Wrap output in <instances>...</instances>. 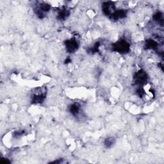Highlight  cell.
<instances>
[{
    "label": "cell",
    "mask_w": 164,
    "mask_h": 164,
    "mask_svg": "<svg viewBox=\"0 0 164 164\" xmlns=\"http://www.w3.org/2000/svg\"><path fill=\"white\" fill-rule=\"evenodd\" d=\"M69 14H70L69 10L65 8H63L58 12L57 15V19L60 21H64L69 17Z\"/></svg>",
    "instance_id": "9c48e42d"
},
{
    "label": "cell",
    "mask_w": 164,
    "mask_h": 164,
    "mask_svg": "<svg viewBox=\"0 0 164 164\" xmlns=\"http://www.w3.org/2000/svg\"><path fill=\"white\" fill-rule=\"evenodd\" d=\"M144 90L142 87H139L137 90V94L140 98H142L144 96Z\"/></svg>",
    "instance_id": "5bb4252c"
},
{
    "label": "cell",
    "mask_w": 164,
    "mask_h": 164,
    "mask_svg": "<svg viewBox=\"0 0 164 164\" xmlns=\"http://www.w3.org/2000/svg\"><path fill=\"white\" fill-rule=\"evenodd\" d=\"M115 10V7L114 2H107L102 4V12L104 15L110 16Z\"/></svg>",
    "instance_id": "8992f818"
},
{
    "label": "cell",
    "mask_w": 164,
    "mask_h": 164,
    "mask_svg": "<svg viewBox=\"0 0 164 164\" xmlns=\"http://www.w3.org/2000/svg\"><path fill=\"white\" fill-rule=\"evenodd\" d=\"M153 20L158 22L159 25L161 26H163V14L161 12H157L154 15H153Z\"/></svg>",
    "instance_id": "7c38bea8"
},
{
    "label": "cell",
    "mask_w": 164,
    "mask_h": 164,
    "mask_svg": "<svg viewBox=\"0 0 164 164\" xmlns=\"http://www.w3.org/2000/svg\"><path fill=\"white\" fill-rule=\"evenodd\" d=\"M1 163H10V161L8 160V159H7V158H3V159H2Z\"/></svg>",
    "instance_id": "2e32d148"
},
{
    "label": "cell",
    "mask_w": 164,
    "mask_h": 164,
    "mask_svg": "<svg viewBox=\"0 0 164 164\" xmlns=\"http://www.w3.org/2000/svg\"><path fill=\"white\" fill-rule=\"evenodd\" d=\"M69 111L73 116H78L80 112V105L78 103L71 104L69 107Z\"/></svg>",
    "instance_id": "30bf717a"
},
{
    "label": "cell",
    "mask_w": 164,
    "mask_h": 164,
    "mask_svg": "<svg viewBox=\"0 0 164 164\" xmlns=\"http://www.w3.org/2000/svg\"><path fill=\"white\" fill-rule=\"evenodd\" d=\"M99 46H100V44L99 42H97L94 44V46L92 47V48H91L90 49H89V51L92 54H94V53H96L99 51Z\"/></svg>",
    "instance_id": "4fadbf2b"
},
{
    "label": "cell",
    "mask_w": 164,
    "mask_h": 164,
    "mask_svg": "<svg viewBox=\"0 0 164 164\" xmlns=\"http://www.w3.org/2000/svg\"><path fill=\"white\" fill-rule=\"evenodd\" d=\"M127 11L124 9L115 10L109 16V18L112 21H118L126 17Z\"/></svg>",
    "instance_id": "52a82bcc"
},
{
    "label": "cell",
    "mask_w": 164,
    "mask_h": 164,
    "mask_svg": "<svg viewBox=\"0 0 164 164\" xmlns=\"http://www.w3.org/2000/svg\"><path fill=\"white\" fill-rule=\"evenodd\" d=\"M112 50L120 54H126L130 50V44L125 39H120L112 44Z\"/></svg>",
    "instance_id": "6da1fadb"
},
{
    "label": "cell",
    "mask_w": 164,
    "mask_h": 164,
    "mask_svg": "<svg viewBox=\"0 0 164 164\" xmlns=\"http://www.w3.org/2000/svg\"><path fill=\"white\" fill-rule=\"evenodd\" d=\"M46 90L39 88L36 90L31 96V102L33 104H41L45 100L46 96Z\"/></svg>",
    "instance_id": "3957f363"
},
{
    "label": "cell",
    "mask_w": 164,
    "mask_h": 164,
    "mask_svg": "<svg viewBox=\"0 0 164 164\" xmlns=\"http://www.w3.org/2000/svg\"><path fill=\"white\" fill-rule=\"evenodd\" d=\"M25 133V132L24 131H17V132H16L14 133V137H20L21 136H22L23 135H24Z\"/></svg>",
    "instance_id": "9a60e30c"
},
{
    "label": "cell",
    "mask_w": 164,
    "mask_h": 164,
    "mask_svg": "<svg viewBox=\"0 0 164 164\" xmlns=\"http://www.w3.org/2000/svg\"><path fill=\"white\" fill-rule=\"evenodd\" d=\"M148 78L147 74L143 69H140L133 75L134 83L139 87H142L147 84Z\"/></svg>",
    "instance_id": "7a4b0ae2"
},
{
    "label": "cell",
    "mask_w": 164,
    "mask_h": 164,
    "mask_svg": "<svg viewBox=\"0 0 164 164\" xmlns=\"http://www.w3.org/2000/svg\"><path fill=\"white\" fill-rule=\"evenodd\" d=\"M116 140L113 137H109L104 140V145L107 148H112L115 144Z\"/></svg>",
    "instance_id": "8fae6325"
},
{
    "label": "cell",
    "mask_w": 164,
    "mask_h": 164,
    "mask_svg": "<svg viewBox=\"0 0 164 164\" xmlns=\"http://www.w3.org/2000/svg\"><path fill=\"white\" fill-rule=\"evenodd\" d=\"M158 47V43L153 39H148L146 41L144 45V49L149 50H157Z\"/></svg>",
    "instance_id": "ba28073f"
},
{
    "label": "cell",
    "mask_w": 164,
    "mask_h": 164,
    "mask_svg": "<svg viewBox=\"0 0 164 164\" xmlns=\"http://www.w3.org/2000/svg\"><path fill=\"white\" fill-rule=\"evenodd\" d=\"M66 50L69 53H73L76 51L79 48L78 41L75 38L68 39L64 42Z\"/></svg>",
    "instance_id": "5b68a950"
},
{
    "label": "cell",
    "mask_w": 164,
    "mask_h": 164,
    "mask_svg": "<svg viewBox=\"0 0 164 164\" xmlns=\"http://www.w3.org/2000/svg\"><path fill=\"white\" fill-rule=\"evenodd\" d=\"M51 5L47 3H41L39 5L36 6L34 9L36 14L39 19H43L45 17V14L48 13L51 10Z\"/></svg>",
    "instance_id": "277c9868"
}]
</instances>
